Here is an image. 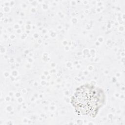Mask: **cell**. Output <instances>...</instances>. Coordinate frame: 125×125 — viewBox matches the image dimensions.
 <instances>
[{
  "instance_id": "cell-1",
  "label": "cell",
  "mask_w": 125,
  "mask_h": 125,
  "mask_svg": "<svg viewBox=\"0 0 125 125\" xmlns=\"http://www.w3.org/2000/svg\"><path fill=\"white\" fill-rule=\"evenodd\" d=\"M102 91L93 86L83 85L74 94L72 103L78 113L82 114L96 113L103 102Z\"/></svg>"
}]
</instances>
